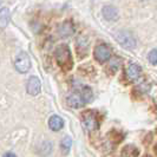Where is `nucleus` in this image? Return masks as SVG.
<instances>
[{"label": "nucleus", "mask_w": 157, "mask_h": 157, "mask_svg": "<svg viewBox=\"0 0 157 157\" xmlns=\"http://www.w3.org/2000/svg\"><path fill=\"white\" fill-rule=\"evenodd\" d=\"M102 13L103 17L109 21H115L118 19V11L117 8L113 7V6H105L103 8Z\"/></svg>", "instance_id": "10"}, {"label": "nucleus", "mask_w": 157, "mask_h": 157, "mask_svg": "<svg viewBox=\"0 0 157 157\" xmlns=\"http://www.w3.org/2000/svg\"><path fill=\"white\" fill-rule=\"evenodd\" d=\"M94 56L97 62L105 63L111 58V48L106 44H99L94 47Z\"/></svg>", "instance_id": "5"}, {"label": "nucleus", "mask_w": 157, "mask_h": 157, "mask_svg": "<svg viewBox=\"0 0 157 157\" xmlns=\"http://www.w3.org/2000/svg\"><path fill=\"white\" fill-rule=\"evenodd\" d=\"M58 34L60 36V37H64V38H67V37H70L72 36L73 33H75V26H73V24L72 21H64L63 24H60L59 26H58Z\"/></svg>", "instance_id": "8"}, {"label": "nucleus", "mask_w": 157, "mask_h": 157, "mask_svg": "<svg viewBox=\"0 0 157 157\" xmlns=\"http://www.w3.org/2000/svg\"><path fill=\"white\" fill-rule=\"evenodd\" d=\"M83 123H84V126L86 128V130L89 131H94V130H97L98 126H99V123H98V118L96 116L94 112H85L83 115Z\"/></svg>", "instance_id": "6"}, {"label": "nucleus", "mask_w": 157, "mask_h": 157, "mask_svg": "<svg viewBox=\"0 0 157 157\" xmlns=\"http://www.w3.org/2000/svg\"><path fill=\"white\" fill-rule=\"evenodd\" d=\"M5 156H16L14 154H5Z\"/></svg>", "instance_id": "17"}, {"label": "nucleus", "mask_w": 157, "mask_h": 157, "mask_svg": "<svg viewBox=\"0 0 157 157\" xmlns=\"http://www.w3.org/2000/svg\"><path fill=\"white\" fill-rule=\"evenodd\" d=\"M138 154V150L132 145H126L122 151V156H137Z\"/></svg>", "instance_id": "13"}, {"label": "nucleus", "mask_w": 157, "mask_h": 157, "mask_svg": "<svg viewBox=\"0 0 157 157\" xmlns=\"http://www.w3.org/2000/svg\"><path fill=\"white\" fill-rule=\"evenodd\" d=\"M10 19H11V14H10L8 8H1L0 10V29L6 27L10 23Z\"/></svg>", "instance_id": "12"}, {"label": "nucleus", "mask_w": 157, "mask_h": 157, "mask_svg": "<svg viewBox=\"0 0 157 157\" xmlns=\"http://www.w3.org/2000/svg\"><path fill=\"white\" fill-rule=\"evenodd\" d=\"M14 66L16 70L20 73H26L31 67V59L26 52H20L19 55H17L14 59Z\"/></svg>", "instance_id": "4"}, {"label": "nucleus", "mask_w": 157, "mask_h": 157, "mask_svg": "<svg viewBox=\"0 0 157 157\" xmlns=\"http://www.w3.org/2000/svg\"><path fill=\"white\" fill-rule=\"evenodd\" d=\"M141 73H142L141 66L137 65V64L131 63L129 64V66L126 67L125 76L129 80H137V79L141 77Z\"/></svg>", "instance_id": "7"}, {"label": "nucleus", "mask_w": 157, "mask_h": 157, "mask_svg": "<svg viewBox=\"0 0 157 157\" xmlns=\"http://www.w3.org/2000/svg\"><path fill=\"white\" fill-rule=\"evenodd\" d=\"M48 126L53 131H59L64 126L63 118H60L59 116H52V117H50V119H48Z\"/></svg>", "instance_id": "11"}, {"label": "nucleus", "mask_w": 157, "mask_h": 157, "mask_svg": "<svg viewBox=\"0 0 157 157\" xmlns=\"http://www.w3.org/2000/svg\"><path fill=\"white\" fill-rule=\"evenodd\" d=\"M71 145H72V140L70 137H65L62 143H60V147H62V150H64L65 152H69V150L71 149Z\"/></svg>", "instance_id": "14"}, {"label": "nucleus", "mask_w": 157, "mask_h": 157, "mask_svg": "<svg viewBox=\"0 0 157 157\" xmlns=\"http://www.w3.org/2000/svg\"><path fill=\"white\" fill-rule=\"evenodd\" d=\"M91 99H92V90L90 87L84 86L69 94L66 102L71 108H82L83 105L91 102Z\"/></svg>", "instance_id": "1"}, {"label": "nucleus", "mask_w": 157, "mask_h": 157, "mask_svg": "<svg viewBox=\"0 0 157 157\" xmlns=\"http://www.w3.org/2000/svg\"><path fill=\"white\" fill-rule=\"evenodd\" d=\"M149 62L152 65H157V48H154V50H151L149 53Z\"/></svg>", "instance_id": "15"}, {"label": "nucleus", "mask_w": 157, "mask_h": 157, "mask_svg": "<svg viewBox=\"0 0 157 157\" xmlns=\"http://www.w3.org/2000/svg\"><path fill=\"white\" fill-rule=\"evenodd\" d=\"M119 65H121V64H119V62H118V59H115V60H112V62H111V67H113V70H112V72H116V71H117V69L118 67H119Z\"/></svg>", "instance_id": "16"}, {"label": "nucleus", "mask_w": 157, "mask_h": 157, "mask_svg": "<svg viewBox=\"0 0 157 157\" xmlns=\"http://www.w3.org/2000/svg\"><path fill=\"white\" fill-rule=\"evenodd\" d=\"M27 92L31 94V96H37L40 92V89H41V84H40V80L38 77H31V78L27 80Z\"/></svg>", "instance_id": "9"}, {"label": "nucleus", "mask_w": 157, "mask_h": 157, "mask_svg": "<svg viewBox=\"0 0 157 157\" xmlns=\"http://www.w3.org/2000/svg\"><path fill=\"white\" fill-rule=\"evenodd\" d=\"M115 38L124 48L130 50V48H134L136 46V38L131 32L126 31V30H122V31L117 32Z\"/></svg>", "instance_id": "3"}, {"label": "nucleus", "mask_w": 157, "mask_h": 157, "mask_svg": "<svg viewBox=\"0 0 157 157\" xmlns=\"http://www.w3.org/2000/svg\"><path fill=\"white\" fill-rule=\"evenodd\" d=\"M55 57L58 65L64 69V70H70L73 65V60H72V56H71V51L67 45H59L56 48Z\"/></svg>", "instance_id": "2"}, {"label": "nucleus", "mask_w": 157, "mask_h": 157, "mask_svg": "<svg viewBox=\"0 0 157 157\" xmlns=\"http://www.w3.org/2000/svg\"><path fill=\"white\" fill-rule=\"evenodd\" d=\"M1 1H2V0H0V4H1Z\"/></svg>", "instance_id": "18"}]
</instances>
